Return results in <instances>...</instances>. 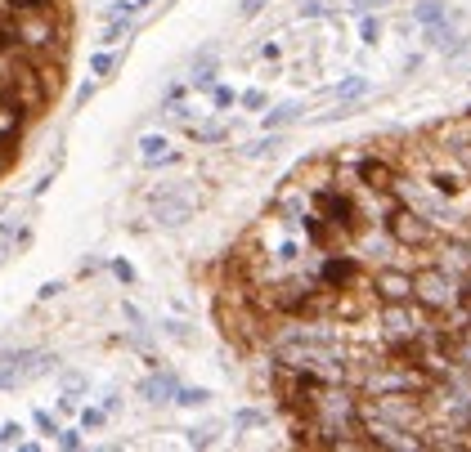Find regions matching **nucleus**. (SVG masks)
<instances>
[{
  "mask_svg": "<svg viewBox=\"0 0 471 452\" xmlns=\"http://www.w3.org/2000/svg\"><path fill=\"white\" fill-rule=\"evenodd\" d=\"M413 300L431 314H444V310H458L462 287L444 269H422V273H413Z\"/></svg>",
  "mask_w": 471,
  "mask_h": 452,
  "instance_id": "obj_1",
  "label": "nucleus"
},
{
  "mask_svg": "<svg viewBox=\"0 0 471 452\" xmlns=\"http://www.w3.org/2000/svg\"><path fill=\"white\" fill-rule=\"evenodd\" d=\"M386 229H390V238L399 242V247H413V251H422V247H436V224L418 211V206H395L390 215H386Z\"/></svg>",
  "mask_w": 471,
  "mask_h": 452,
  "instance_id": "obj_2",
  "label": "nucleus"
},
{
  "mask_svg": "<svg viewBox=\"0 0 471 452\" xmlns=\"http://www.w3.org/2000/svg\"><path fill=\"white\" fill-rule=\"evenodd\" d=\"M10 41L23 45V50H50L54 45V23L41 5H23L10 23Z\"/></svg>",
  "mask_w": 471,
  "mask_h": 452,
  "instance_id": "obj_3",
  "label": "nucleus"
},
{
  "mask_svg": "<svg viewBox=\"0 0 471 452\" xmlns=\"http://www.w3.org/2000/svg\"><path fill=\"white\" fill-rule=\"evenodd\" d=\"M193 206H197V197L189 193V188H162L158 197H153V219L158 224H184L189 215H193Z\"/></svg>",
  "mask_w": 471,
  "mask_h": 452,
  "instance_id": "obj_4",
  "label": "nucleus"
},
{
  "mask_svg": "<svg viewBox=\"0 0 471 452\" xmlns=\"http://www.w3.org/2000/svg\"><path fill=\"white\" fill-rule=\"evenodd\" d=\"M373 295L382 300V305L413 300V273H404V269H377V273H373Z\"/></svg>",
  "mask_w": 471,
  "mask_h": 452,
  "instance_id": "obj_5",
  "label": "nucleus"
},
{
  "mask_svg": "<svg viewBox=\"0 0 471 452\" xmlns=\"http://www.w3.org/2000/svg\"><path fill=\"white\" fill-rule=\"evenodd\" d=\"M359 184L368 188V193H395V184H399V175H395V166L386 162V157H368V153H359Z\"/></svg>",
  "mask_w": 471,
  "mask_h": 452,
  "instance_id": "obj_6",
  "label": "nucleus"
},
{
  "mask_svg": "<svg viewBox=\"0 0 471 452\" xmlns=\"http://www.w3.org/2000/svg\"><path fill=\"white\" fill-rule=\"evenodd\" d=\"M140 162L144 166H162V162H175V153H171V143L162 134H144L140 139Z\"/></svg>",
  "mask_w": 471,
  "mask_h": 452,
  "instance_id": "obj_7",
  "label": "nucleus"
},
{
  "mask_svg": "<svg viewBox=\"0 0 471 452\" xmlns=\"http://www.w3.org/2000/svg\"><path fill=\"white\" fill-rule=\"evenodd\" d=\"M355 278V260H323V287H342V282H351Z\"/></svg>",
  "mask_w": 471,
  "mask_h": 452,
  "instance_id": "obj_8",
  "label": "nucleus"
},
{
  "mask_svg": "<svg viewBox=\"0 0 471 452\" xmlns=\"http://www.w3.org/2000/svg\"><path fill=\"white\" fill-rule=\"evenodd\" d=\"M175 390H180V386L171 381V376H149V381L140 386V395H144L149 403H166V399H171Z\"/></svg>",
  "mask_w": 471,
  "mask_h": 452,
  "instance_id": "obj_9",
  "label": "nucleus"
},
{
  "mask_svg": "<svg viewBox=\"0 0 471 452\" xmlns=\"http://www.w3.org/2000/svg\"><path fill=\"white\" fill-rule=\"evenodd\" d=\"M301 112H305L301 103H279L274 112H265V130H283V126H292Z\"/></svg>",
  "mask_w": 471,
  "mask_h": 452,
  "instance_id": "obj_10",
  "label": "nucleus"
},
{
  "mask_svg": "<svg viewBox=\"0 0 471 452\" xmlns=\"http://www.w3.org/2000/svg\"><path fill=\"white\" fill-rule=\"evenodd\" d=\"M19 126H23L19 108H14V103H5V99H0V139H14V134H19Z\"/></svg>",
  "mask_w": 471,
  "mask_h": 452,
  "instance_id": "obj_11",
  "label": "nucleus"
},
{
  "mask_svg": "<svg viewBox=\"0 0 471 452\" xmlns=\"http://www.w3.org/2000/svg\"><path fill=\"white\" fill-rule=\"evenodd\" d=\"M189 134L197 139V143H220V139H229V126H189Z\"/></svg>",
  "mask_w": 471,
  "mask_h": 452,
  "instance_id": "obj_12",
  "label": "nucleus"
},
{
  "mask_svg": "<svg viewBox=\"0 0 471 452\" xmlns=\"http://www.w3.org/2000/svg\"><path fill=\"white\" fill-rule=\"evenodd\" d=\"M418 23H427V27H440V23H444L440 0H422V5H418Z\"/></svg>",
  "mask_w": 471,
  "mask_h": 452,
  "instance_id": "obj_13",
  "label": "nucleus"
},
{
  "mask_svg": "<svg viewBox=\"0 0 471 452\" xmlns=\"http://www.w3.org/2000/svg\"><path fill=\"white\" fill-rule=\"evenodd\" d=\"M274 148H279V139H274V130H269L265 139H256V143H247V148H243V157H269Z\"/></svg>",
  "mask_w": 471,
  "mask_h": 452,
  "instance_id": "obj_14",
  "label": "nucleus"
},
{
  "mask_svg": "<svg viewBox=\"0 0 471 452\" xmlns=\"http://www.w3.org/2000/svg\"><path fill=\"white\" fill-rule=\"evenodd\" d=\"M364 90H368L364 77H351V81H342V86L332 90V99H355V95H364Z\"/></svg>",
  "mask_w": 471,
  "mask_h": 452,
  "instance_id": "obj_15",
  "label": "nucleus"
},
{
  "mask_svg": "<svg viewBox=\"0 0 471 452\" xmlns=\"http://www.w3.org/2000/svg\"><path fill=\"white\" fill-rule=\"evenodd\" d=\"M207 399H212L207 390H175V403H180V408H202Z\"/></svg>",
  "mask_w": 471,
  "mask_h": 452,
  "instance_id": "obj_16",
  "label": "nucleus"
},
{
  "mask_svg": "<svg viewBox=\"0 0 471 452\" xmlns=\"http://www.w3.org/2000/svg\"><path fill=\"white\" fill-rule=\"evenodd\" d=\"M112 63H117V58L104 50V54H95V58H90V72H95V77H108V72H112Z\"/></svg>",
  "mask_w": 471,
  "mask_h": 452,
  "instance_id": "obj_17",
  "label": "nucleus"
},
{
  "mask_svg": "<svg viewBox=\"0 0 471 452\" xmlns=\"http://www.w3.org/2000/svg\"><path fill=\"white\" fill-rule=\"evenodd\" d=\"M212 103H216V108H234V103H238V95H234V90H225V86H212Z\"/></svg>",
  "mask_w": 471,
  "mask_h": 452,
  "instance_id": "obj_18",
  "label": "nucleus"
},
{
  "mask_svg": "<svg viewBox=\"0 0 471 452\" xmlns=\"http://www.w3.org/2000/svg\"><path fill=\"white\" fill-rule=\"evenodd\" d=\"M19 439H23V425H19V421L0 425V448H10V443H19Z\"/></svg>",
  "mask_w": 471,
  "mask_h": 452,
  "instance_id": "obj_19",
  "label": "nucleus"
},
{
  "mask_svg": "<svg viewBox=\"0 0 471 452\" xmlns=\"http://www.w3.org/2000/svg\"><path fill=\"white\" fill-rule=\"evenodd\" d=\"M390 0H351V10L355 14H377V10H386Z\"/></svg>",
  "mask_w": 471,
  "mask_h": 452,
  "instance_id": "obj_20",
  "label": "nucleus"
},
{
  "mask_svg": "<svg viewBox=\"0 0 471 452\" xmlns=\"http://www.w3.org/2000/svg\"><path fill=\"white\" fill-rule=\"evenodd\" d=\"M377 32H382V27H377V19H364V23H359V36H364V45H377Z\"/></svg>",
  "mask_w": 471,
  "mask_h": 452,
  "instance_id": "obj_21",
  "label": "nucleus"
},
{
  "mask_svg": "<svg viewBox=\"0 0 471 452\" xmlns=\"http://www.w3.org/2000/svg\"><path fill=\"white\" fill-rule=\"evenodd\" d=\"M234 421H238L243 430H247V425H265V417H260V412H251V408H243V412H238Z\"/></svg>",
  "mask_w": 471,
  "mask_h": 452,
  "instance_id": "obj_22",
  "label": "nucleus"
},
{
  "mask_svg": "<svg viewBox=\"0 0 471 452\" xmlns=\"http://www.w3.org/2000/svg\"><path fill=\"white\" fill-rule=\"evenodd\" d=\"M323 14H328L323 0H310V5H301V19H323Z\"/></svg>",
  "mask_w": 471,
  "mask_h": 452,
  "instance_id": "obj_23",
  "label": "nucleus"
},
{
  "mask_svg": "<svg viewBox=\"0 0 471 452\" xmlns=\"http://www.w3.org/2000/svg\"><path fill=\"white\" fill-rule=\"evenodd\" d=\"M243 108H247V112L265 108V95H260V90H247V95H243Z\"/></svg>",
  "mask_w": 471,
  "mask_h": 452,
  "instance_id": "obj_24",
  "label": "nucleus"
},
{
  "mask_svg": "<svg viewBox=\"0 0 471 452\" xmlns=\"http://www.w3.org/2000/svg\"><path fill=\"white\" fill-rule=\"evenodd\" d=\"M104 417H108V408H104V412H99V408H90V412H81V425H90V430H95V425H104Z\"/></svg>",
  "mask_w": 471,
  "mask_h": 452,
  "instance_id": "obj_25",
  "label": "nucleus"
},
{
  "mask_svg": "<svg viewBox=\"0 0 471 452\" xmlns=\"http://www.w3.org/2000/svg\"><path fill=\"white\" fill-rule=\"evenodd\" d=\"M112 273H117L121 282H135V269H130L126 260H112Z\"/></svg>",
  "mask_w": 471,
  "mask_h": 452,
  "instance_id": "obj_26",
  "label": "nucleus"
},
{
  "mask_svg": "<svg viewBox=\"0 0 471 452\" xmlns=\"http://www.w3.org/2000/svg\"><path fill=\"white\" fill-rule=\"evenodd\" d=\"M36 425H41L45 434H58V421H54L50 412H36Z\"/></svg>",
  "mask_w": 471,
  "mask_h": 452,
  "instance_id": "obj_27",
  "label": "nucleus"
},
{
  "mask_svg": "<svg viewBox=\"0 0 471 452\" xmlns=\"http://www.w3.org/2000/svg\"><path fill=\"white\" fill-rule=\"evenodd\" d=\"M23 381V376L14 372V367H5V372H0V390H10V386H19Z\"/></svg>",
  "mask_w": 471,
  "mask_h": 452,
  "instance_id": "obj_28",
  "label": "nucleus"
},
{
  "mask_svg": "<svg viewBox=\"0 0 471 452\" xmlns=\"http://www.w3.org/2000/svg\"><path fill=\"white\" fill-rule=\"evenodd\" d=\"M58 443H63V448H81V434H77V430H58Z\"/></svg>",
  "mask_w": 471,
  "mask_h": 452,
  "instance_id": "obj_29",
  "label": "nucleus"
},
{
  "mask_svg": "<svg viewBox=\"0 0 471 452\" xmlns=\"http://www.w3.org/2000/svg\"><path fill=\"white\" fill-rule=\"evenodd\" d=\"M265 10V0H243V19H251V14H260Z\"/></svg>",
  "mask_w": 471,
  "mask_h": 452,
  "instance_id": "obj_30",
  "label": "nucleus"
},
{
  "mask_svg": "<svg viewBox=\"0 0 471 452\" xmlns=\"http://www.w3.org/2000/svg\"><path fill=\"white\" fill-rule=\"evenodd\" d=\"M58 291H63V282H45V287H41V300H50V295H58Z\"/></svg>",
  "mask_w": 471,
  "mask_h": 452,
  "instance_id": "obj_31",
  "label": "nucleus"
},
{
  "mask_svg": "<svg viewBox=\"0 0 471 452\" xmlns=\"http://www.w3.org/2000/svg\"><path fill=\"white\" fill-rule=\"evenodd\" d=\"M14 5L23 10V5H45V0H14Z\"/></svg>",
  "mask_w": 471,
  "mask_h": 452,
  "instance_id": "obj_32",
  "label": "nucleus"
},
{
  "mask_svg": "<svg viewBox=\"0 0 471 452\" xmlns=\"http://www.w3.org/2000/svg\"><path fill=\"white\" fill-rule=\"evenodd\" d=\"M135 5H140V10H144V5H153V0H135Z\"/></svg>",
  "mask_w": 471,
  "mask_h": 452,
  "instance_id": "obj_33",
  "label": "nucleus"
}]
</instances>
